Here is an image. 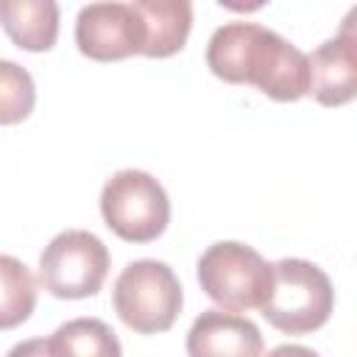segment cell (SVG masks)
I'll return each instance as SVG.
<instances>
[{"label":"cell","mask_w":357,"mask_h":357,"mask_svg":"<svg viewBox=\"0 0 357 357\" xmlns=\"http://www.w3.org/2000/svg\"><path fill=\"white\" fill-rule=\"evenodd\" d=\"M206 64L220 81L251 84L279 103L307 95V56L257 22L240 20L220 25L206 45Z\"/></svg>","instance_id":"6da1fadb"},{"label":"cell","mask_w":357,"mask_h":357,"mask_svg":"<svg viewBox=\"0 0 357 357\" xmlns=\"http://www.w3.org/2000/svg\"><path fill=\"white\" fill-rule=\"evenodd\" d=\"M273 268V287L259 307L262 318L284 335H310L321 329L335 307V290L329 276L298 257L279 259Z\"/></svg>","instance_id":"7a4b0ae2"},{"label":"cell","mask_w":357,"mask_h":357,"mask_svg":"<svg viewBox=\"0 0 357 357\" xmlns=\"http://www.w3.org/2000/svg\"><path fill=\"white\" fill-rule=\"evenodd\" d=\"M112 304L128 329L156 335L176 324L184 293L170 265L159 259H137L120 271L112 290Z\"/></svg>","instance_id":"3957f363"},{"label":"cell","mask_w":357,"mask_h":357,"mask_svg":"<svg viewBox=\"0 0 357 357\" xmlns=\"http://www.w3.org/2000/svg\"><path fill=\"white\" fill-rule=\"evenodd\" d=\"M201 290L226 312L259 310L273 287V268L245 243L223 240L198 259Z\"/></svg>","instance_id":"277c9868"},{"label":"cell","mask_w":357,"mask_h":357,"mask_svg":"<svg viewBox=\"0 0 357 357\" xmlns=\"http://www.w3.org/2000/svg\"><path fill=\"white\" fill-rule=\"evenodd\" d=\"M100 215L120 240L151 243L170 223V201L151 173L120 170L103 184Z\"/></svg>","instance_id":"5b68a950"},{"label":"cell","mask_w":357,"mask_h":357,"mask_svg":"<svg viewBox=\"0 0 357 357\" xmlns=\"http://www.w3.org/2000/svg\"><path fill=\"white\" fill-rule=\"evenodd\" d=\"M109 273V248L84 229L56 234L39 257L42 287L56 298H89Z\"/></svg>","instance_id":"8992f818"},{"label":"cell","mask_w":357,"mask_h":357,"mask_svg":"<svg viewBox=\"0 0 357 357\" xmlns=\"http://www.w3.org/2000/svg\"><path fill=\"white\" fill-rule=\"evenodd\" d=\"M145 31L131 3H89L75 20V45L92 61H120L142 53Z\"/></svg>","instance_id":"52a82bcc"},{"label":"cell","mask_w":357,"mask_h":357,"mask_svg":"<svg viewBox=\"0 0 357 357\" xmlns=\"http://www.w3.org/2000/svg\"><path fill=\"white\" fill-rule=\"evenodd\" d=\"M351 11L337 36L326 39L307 56V95L321 106H343L357 95V36Z\"/></svg>","instance_id":"ba28073f"},{"label":"cell","mask_w":357,"mask_h":357,"mask_svg":"<svg viewBox=\"0 0 357 357\" xmlns=\"http://www.w3.org/2000/svg\"><path fill=\"white\" fill-rule=\"evenodd\" d=\"M187 357H262V335L237 312L206 310L187 332Z\"/></svg>","instance_id":"9c48e42d"},{"label":"cell","mask_w":357,"mask_h":357,"mask_svg":"<svg viewBox=\"0 0 357 357\" xmlns=\"http://www.w3.org/2000/svg\"><path fill=\"white\" fill-rule=\"evenodd\" d=\"M131 6L145 31L142 56L167 59L184 47L192 28V6L187 0H134Z\"/></svg>","instance_id":"30bf717a"},{"label":"cell","mask_w":357,"mask_h":357,"mask_svg":"<svg viewBox=\"0 0 357 357\" xmlns=\"http://www.w3.org/2000/svg\"><path fill=\"white\" fill-rule=\"evenodd\" d=\"M0 25L20 50L42 53L59 39V6L53 0H0Z\"/></svg>","instance_id":"8fae6325"},{"label":"cell","mask_w":357,"mask_h":357,"mask_svg":"<svg viewBox=\"0 0 357 357\" xmlns=\"http://www.w3.org/2000/svg\"><path fill=\"white\" fill-rule=\"evenodd\" d=\"M53 357H123L120 340L98 318H73L47 337Z\"/></svg>","instance_id":"7c38bea8"},{"label":"cell","mask_w":357,"mask_h":357,"mask_svg":"<svg viewBox=\"0 0 357 357\" xmlns=\"http://www.w3.org/2000/svg\"><path fill=\"white\" fill-rule=\"evenodd\" d=\"M36 279L25 262L0 254V329L25 324L36 307Z\"/></svg>","instance_id":"4fadbf2b"},{"label":"cell","mask_w":357,"mask_h":357,"mask_svg":"<svg viewBox=\"0 0 357 357\" xmlns=\"http://www.w3.org/2000/svg\"><path fill=\"white\" fill-rule=\"evenodd\" d=\"M36 103V86L25 67L0 59V126L22 123Z\"/></svg>","instance_id":"5bb4252c"},{"label":"cell","mask_w":357,"mask_h":357,"mask_svg":"<svg viewBox=\"0 0 357 357\" xmlns=\"http://www.w3.org/2000/svg\"><path fill=\"white\" fill-rule=\"evenodd\" d=\"M6 357H53V354H50L47 337H31V340L17 343Z\"/></svg>","instance_id":"9a60e30c"},{"label":"cell","mask_w":357,"mask_h":357,"mask_svg":"<svg viewBox=\"0 0 357 357\" xmlns=\"http://www.w3.org/2000/svg\"><path fill=\"white\" fill-rule=\"evenodd\" d=\"M268 357H321V354L307 346H298V343H284V346H276L273 351H268Z\"/></svg>","instance_id":"2e32d148"}]
</instances>
